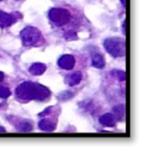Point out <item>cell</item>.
Segmentation results:
<instances>
[{
	"label": "cell",
	"instance_id": "cell-1",
	"mask_svg": "<svg viewBox=\"0 0 141 153\" xmlns=\"http://www.w3.org/2000/svg\"><path fill=\"white\" fill-rule=\"evenodd\" d=\"M16 95L21 101H31V100L43 101L49 98L50 91L46 86L39 83L24 82L17 87Z\"/></svg>",
	"mask_w": 141,
	"mask_h": 153
},
{
	"label": "cell",
	"instance_id": "cell-2",
	"mask_svg": "<svg viewBox=\"0 0 141 153\" xmlns=\"http://www.w3.org/2000/svg\"><path fill=\"white\" fill-rule=\"evenodd\" d=\"M21 41L24 46H39L43 43L42 33L33 26H28L21 31Z\"/></svg>",
	"mask_w": 141,
	"mask_h": 153
},
{
	"label": "cell",
	"instance_id": "cell-3",
	"mask_svg": "<svg viewBox=\"0 0 141 153\" xmlns=\"http://www.w3.org/2000/svg\"><path fill=\"white\" fill-rule=\"evenodd\" d=\"M104 48L113 57H122L126 54V44L121 38H108L104 41Z\"/></svg>",
	"mask_w": 141,
	"mask_h": 153
},
{
	"label": "cell",
	"instance_id": "cell-4",
	"mask_svg": "<svg viewBox=\"0 0 141 153\" xmlns=\"http://www.w3.org/2000/svg\"><path fill=\"white\" fill-rule=\"evenodd\" d=\"M50 21L57 26H63L66 25L71 19V14L70 12L63 9V8H53L49 11L48 14Z\"/></svg>",
	"mask_w": 141,
	"mask_h": 153
},
{
	"label": "cell",
	"instance_id": "cell-5",
	"mask_svg": "<svg viewBox=\"0 0 141 153\" xmlns=\"http://www.w3.org/2000/svg\"><path fill=\"white\" fill-rule=\"evenodd\" d=\"M18 19V14H8L6 12L0 11V27L6 28L13 25Z\"/></svg>",
	"mask_w": 141,
	"mask_h": 153
},
{
	"label": "cell",
	"instance_id": "cell-6",
	"mask_svg": "<svg viewBox=\"0 0 141 153\" xmlns=\"http://www.w3.org/2000/svg\"><path fill=\"white\" fill-rule=\"evenodd\" d=\"M75 63V57L71 54H65L61 56L58 60V65L64 70H71L74 68Z\"/></svg>",
	"mask_w": 141,
	"mask_h": 153
},
{
	"label": "cell",
	"instance_id": "cell-7",
	"mask_svg": "<svg viewBox=\"0 0 141 153\" xmlns=\"http://www.w3.org/2000/svg\"><path fill=\"white\" fill-rule=\"evenodd\" d=\"M116 121H117V119H116L115 115L113 114H106L100 118V122L102 123L103 125L108 126V127L115 126Z\"/></svg>",
	"mask_w": 141,
	"mask_h": 153
},
{
	"label": "cell",
	"instance_id": "cell-8",
	"mask_svg": "<svg viewBox=\"0 0 141 153\" xmlns=\"http://www.w3.org/2000/svg\"><path fill=\"white\" fill-rule=\"evenodd\" d=\"M39 127L43 131L51 132L55 129L56 123L51 119H42L41 121L39 122Z\"/></svg>",
	"mask_w": 141,
	"mask_h": 153
},
{
	"label": "cell",
	"instance_id": "cell-9",
	"mask_svg": "<svg viewBox=\"0 0 141 153\" xmlns=\"http://www.w3.org/2000/svg\"><path fill=\"white\" fill-rule=\"evenodd\" d=\"M47 70V66L43 63H34L32 64L31 67L29 68V72L31 75L33 76H40L45 73V71Z\"/></svg>",
	"mask_w": 141,
	"mask_h": 153
},
{
	"label": "cell",
	"instance_id": "cell-10",
	"mask_svg": "<svg viewBox=\"0 0 141 153\" xmlns=\"http://www.w3.org/2000/svg\"><path fill=\"white\" fill-rule=\"evenodd\" d=\"M82 79V75L79 72H75V73L69 75L66 79V82L68 83V85L70 86H75L76 84H78Z\"/></svg>",
	"mask_w": 141,
	"mask_h": 153
},
{
	"label": "cell",
	"instance_id": "cell-11",
	"mask_svg": "<svg viewBox=\"0 0 141 153\" xmlns=\"http://www.w3.org/2000/svg\"><path fill=\"white\" fill-rule=\"evenodd\" d=\"M92 63H93V66L98 68V69H102L104 67V59L103 57V55L100 54H95L92 58Z\"/></svg>",
	"mask_w": 141,
	"mask_h": 153
},
{
	"label": "cell",
	"instance_id": "cell-12",
	"mask_svg": "<svg viewBox=\"0 0 141 153\" xmlns=\"http://www.w3.org/2000/svg\"><path fill=\"white\" fill-rule=\"evenodd\" d=\"M113 114L115 115L116 119H121L123 118L125 114V108L124 106H117L113 108Z\"/></svg>",
	"mask_w": 141,
	"mask_h": 153
},
{
	"label": "cell",
	"instance_id": "cell-13",
	"mask_svg": "<svg viewBox=\"0 0 141 153\" xmlns=\"http://www.w3.org/2000/svg\"><path fill=\"white\" fill-rule=\"evenodd\" d=\"M18 129L19 131H21V132H29V131L32 130V125L29 122L24 121L21 124H19Z\"/></svg>",
	"mask_w": 141,
	"mask_h": 153
},
{
	"label": "cell",
	"instance_id": "cell-14",
	"mask_svg": "<svg viewBox=\"0 0 141 153\" xmlns=\"http://www.w3.org/2000/svg\"><path fill=\"white\" fill-rule=\"evenodd\" d=\"M11 92L9 90V88L3 85H0V98L2 99H6L10 96Z\"/></svg>",
	"mask_w": 141,
	"mask_h": 153
},
{
	"label": "cell",
	"instance_id": "cell-15",
	"mask_svg": "<svg viewBox=\"0 0 141 153\" xmlns=\"http://www.w3.org/2000/svg\"><path fill=\"white\" fill-rule=\"evenodd\" d=\"M113 73L116 78L119 80H121V82H124V80L126 79V74H125L123 71H114Z\"/></svg>",
	"mask_w": 141,
	"mask_h": 153
},
{
	"label": "cell",
	"instance_id": "cell-16",
	"mask_svg": "<svg viewBox=\"0 0 141 153\" xmlns=\"http://www.w3.org/2000/svg\"><path fill=\"white\" fill-rule=\"evenodd\" d=\"M3 79H4V74L2 73V72H0V82H2Z\"/></svg>",
	"mask_w": 141,
	"mask_h": 153
},
{
	"label": "cell",
	"instance_id": "cell-17",
	"mask_svg": "<svg viewBox=\"0 0 141 153\" xmlns=\"http://www.w3.org/2000/svg\"><path fill=\"white\" fill-rule=\"evenodd\" d=\"M0 132H5V129L2 128V127H0Z\"/></svg>",
	"mask_w": 141,
	"mask_h": 153
},
{
	"label": "cell",
	"instance_id": "cell-18",
	"mask_svg": "<svg viewBox=\"0 0 141 153\" xmlns=\"http://www.w3.org/2000/svg\"><path fill=\"white\" fill-rule=\"evenodd\" d=\"M125 2H126V1H125V0H122V3H123V5H125Z\"/></svg>",
	"mask_w": 141,
	"mask_h": 153
}]
</instances>
